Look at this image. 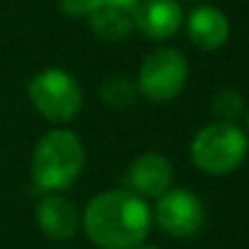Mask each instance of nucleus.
Segmentation results:
<instances>
[{
  "mask_svg": "<svg viewBox=\"0 0 249 249\" xmlns=\"http://www.w3.org/2000/svg\"><path fill=\"white\" fill-rule=\"evenodd\" d=\"M153 218L165 235L186 240L203 228L206 208L191 189H169L158 198Z\"/></svg>",
  "mask_w": 249,
  "mask_h": 249,
  "instance_id": "6",
  "label": "nucleus"
},
{
  "mask_svg": "<svg viewBox=\"0 0 249 249\" xmlns=\"http://www.w3.org/2000/svg\"><path fill=\"white\" fill-rule=\"evenodd\" d=\"M85 169V145L78 133L51 128L44 133L32 155V177L46 194L63 191L78 181Z\"/></svg>",
  "mask_w": 249,
  "mask_h": 249,
  "instance_id": "2",
  "label": "nucleus"
},
{
  "mask_svg": "<svg viewBox=\"0 0 249 249\" xmlns=\"http://www.w3.org/2000/svg\"><path fill=\"white\" fill-rule=\"evenodd\" d=\"M99 97L107 107L111 109H124V107H131L138 97V87L133 80H128L126 75H114V78H107L102 87H99Z\"/></svg>",
  "mask_w": 249,
  "mask_h": 249,
  "instance_id": "12",
  "label": "nucleus"
},
{
  "mask_svg": "<svg viewBox=\"0 0 249 249\" xmlns=\"http://www.w3.org/2000/svg\"><path fill=\"white\" fill-rule=\"evenodd\" d=\"M27 94L32 107L51 124H71L83 109V87L63 68H46L36 73Z\"/></svg>",
  "mask_w": 249,
  "mask_h": 249,
  "instance_id": "4",
  "label": "nucleus"
},
{
  "mask_svg": "<svg viewBox=\"0 0 249 249\" xmlns=\"http://www.w3.org/2000/svg\"><path fill=\"white\" fill-rule=\"evenodd\" d=\"M138 5L141 0H89L85 17L99 39L121 41L136 29Z\"/></svg>",
  "mask_w": 249,
  "mask_h": 249,
  "instance_id": "7",
  "label": "nucleus"
},
{
  "mask_svg": "<svg viewBox=\"0 0 249 249\" xmlns=\"http://www.w3.org/2000/svg\"><path fill=\"white\" fill-rule=\"evenodd\" d=\"M172 179H174V167L162 153L138 155L126 172L128 191H133L141 198H160L165 191L172 189Z\"/></svg>",
  "mask_w": 249,
  "mask_h": 249,
  "instance_id": "8",
  "label": "nucleus"
},
{
  "mask_svg": "<svg viewBox=\"0 0 249 249\" xmlns=\"http://www.w3.org/2000/svg\"><path fill=\"white\" fill-rule=\"evenodd\" d=\"M87 5H89V0H58L61 12L68 15V17H85L87 15Z\"/></svg>",
  "mask_w": 249,
  "mask_h": 249,
  "instance_id": "14",
  "label": "nucleus"
},
{
  "mask_svg": "<svg viewBox=\"0 0 249 249\" xmlns=\"http://www.w3.org/2000/svg\"><path fill=\"white\" fill-rule=\"evenodd\" d=\"M191 162L206 174L223 177L247 160L249 136L235 121H211L196 131L189 145Z\"/></svg>",
  "mask_w": 249,
  "mask_h": 249,
  "instance_id": "3",
  "label": "nucleus"
},
{
  "mask_svg": "<svg viewBox=\"0 0 249 249\" xmlns=\"http://www.w3.org/2000/svg\"><path fill=\"white\" fill-rule=\"evenodd\" d=\"M184 24V7L179 0H141L136 10V29L153 39L165 41Z\"/></svg>",
  "mask_w": 249,
  "mask_h": 249,
  "instance_id": "9",
  "label": "nucleus"
},
{
  "mask_svg": "<svg viewBox=\"0 0 249 249\" xmlns=\"http://www.w3.org/2000/svg\"><path fill=\"white\" fill-rule=\"evenodd\" d=\"M36 223H39V228L46 237L63 242V240H71L78 232L83 215L78 213L75 203L68 201L66 196L49 194L36 203Z\"/></svg>",
  "mask_w": 249,
  "mask_h": 249,
  "instance_id": "11",
  "label": "nucleus"
},
{
  "mask_svg": "<svg viewBox=\"0 0 249 249\" xmlns=\"http://www.w3.org/2000/svg\"><path fill=\"white\" fill-rule=\"evenodd\" d=\"M136 249H158V247H143V245H141V247H136Z\"/></svg>",
  "mask_w": 249,
  "mask_h": 249,
  "instance_id": "15",
  "label": "nucleus"
},
{
  "mask_svg": "<svg viewBox=\"0 0 249 249\" xmlns=\"http://www.w3.org/2000/svg\"><path fill=\"white\" fill-rule=\"evenodd\" d=\"M213 111H215L218 121H235V119H240V114L245 111L242 94L237 89H232V87L220 89L213 97Z\"/></svg>",
  "mask_w": 249,
  "mask_h": 249,
  "instance_id": "13",
  "label": "nucleus"
},
{
  "mask_svg": "<svg viewBox=\"0 0 249 249\" xmlns=\"http://www.w3.org/2000/svg\"><path fill=\"white\" fill-rule=\"evenodd\" d=\"M153 213L148 201L128 189L97 194L83 213L87 237L99 249H136L150 232Z\"/></svg>",
  "mask_w": 249,
  "mask_h": 249,
  "instance_id": "1",
  "label": "nucleus"
},
{
  "mask_svg": "<svg viewBox=\"0 0 249 249\" xmlns=\"http://www.w3.org/2000/svg\"><path fill=\"white\" fill-rule=\"evenodd\" d=\"M186 34L194 46L203 51H215L225 46L230 36V19L215 5H198L186 17Z\"/></svg>",
  "mask_w": 249,
  "mask_h": 249,
  "instance_id": "10",
  "label": "nucleus"
},
{
  "mask_svg": "<svg viewBox=\"0 0 249 249\" xmlns=\"http://www.w3.org/2000/svg\"><path fill=\"white\" fill-rule=\"evenodd\" d=\"M247 128H249V109H247Z\"/></svg>",
  "mask_w": 249,
  "mask_h": 249,
  "instance_id": "16",
  "label": "nucleus"
},
{
  "mask_svg": "<svg viewBox=\"0 0 249 249\" xmlns=\"http://www.w3.org/2000/svg\"><path fill=\"white\" fill-rule=\"evenodd\" d=\"M189 80V63L184 53L174 46H160L150 51L138 68V94L155 104L177 99Z\"/></svg>",
  "mask_w": 249,
  "mask_h": 249,
  "instance_id": "5",
  "label": "nucleus"
}]
</instances>
